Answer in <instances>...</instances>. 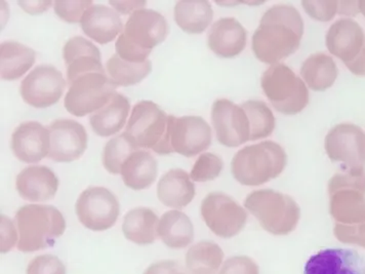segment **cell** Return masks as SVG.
Segmentation results:
<instances>
[{
  "mask_svg": "<svg viewBox=\"0 0 365 274\" xmlns=\"http://www.w3.org/2000/svg\"><path fill=\"white\" fill-rule=\"evenodd\" d=\"M303 34L304 22L298 9L277 4L264 14L252 36V51L261 62L278 64L299 50Z\"/></svg>",
  "mask_w": 365,
  "mask_h": 274,
  "instance_id": "6da1fadb",
  "label": "cell"
},
{
  "mask_svg": "<svg viewBox=\"0 0 365 274\" xmlns=\"http://www.w3.org/2000/svg\"><path fill=\"white\" fill-rule=\"evenodd\" d=\"M168 31L163 15L153 9H138L128 18L117 39L116 54L126 62H146L152 49L165 41Z\"/></svg>",
  "mask_w": 365,
  "mask_h": 274,
  "instance_id": "7a4b0ae2",
  "label": "cell"
},
{
  "mask_svg": "<svg viewBox=\"0 0 365 274\" xmlns=\"http://www.w3.org/2000/svg\"><path fill=\"white\" fill-rule=\"evenodd\" d=\"M287 156L278 143L264 141L240 150L231 163L234 179L245 186H259L279 177Z\"/></svg>",
  "mask_w": 365,
  "mask_h": 274,
  "instance_id": "3957f363",
  "label": "cell"
},
{
  "mask_svg": "<svg viewBox=\"0 0 365 274\" xmlns=\"http://www.w3.org/2000/svg\"><path fill=\"white\" fill-rule=\"evenodd\" d=\"M16 223L19 233L17 247L23 253L53 247L66 229L62 213L53 206H24L16 214Z\"/></svg>",
  "mask_w": 365,
  "mask_h": 274,
  "instance_id": "277c9868",
  "label": "cell"
},
{
  "mask_svg": "<svg viewBox=\"0 0 365 274\" xmlns=\"http://www.w3.org/2000/svg\"><path fill=\"white\" fill-rule=\"evenodd\" d=\"M245 207L261 226L274 235H287L298 226L301 210L291 196L273 189L252 191Z\"/></svg>",
  "mask_w": 365,
  "mask_h": 274,
  "instance_id": "5b68a950",
  "label": "cell"
},
{
  "mask_svg": "<svg viewBox=\"0 0 365 274\" xmlns=\"http://www.w3.org/2000/svg\"><path fill=\"white\" fill-rule=\"evenodd\" d=\"M168 123L170 118L158 105L151 101H141L133 106L125 133L139 148L166 156L173 153Z\"/></svg>",
  "mask_w": 365,
  "mask_h": 274,
  "instance_id": "8992f818",
  "label": "cell"
},
{
  "mask_svg": "<svg viewBox=\"0 0 365 274\" xmlns=\"http://www.w3.org/2000/svg\"><path fill=\"white\" fill-rule=\"evenodd\" d=\"M261 84L266 97L280 113L294 116L307 107V86L287 65H272L264 72Z\"/></svg>",
  "mask_w": 365,
  "mask_h": 274,
  "instance_id": "52a82bcc",
  "label": "cell"
},
{
  "mask_svg": "<svg viewBox=\"0 0 365 274\" xmlns=\"http://www.w3.org/2000/svg\"><path fill=\"white\" fill-rule=\"evenodd\" d=\"M329 210L338 224L365 221V173L341 172L329 180Z\"/></svg>",
  "mask_w": 365,
  "mask_h": 274,
  "instance_id": "ba28073f",
  "label": "cell"
},
{
  "mask_svg": "<svg viewBox=\"0 0 365 274\" xmlns=\"http://www.w3.org/2000/svg\"><path fill=\"white\" fill-rule=\"evenodd\" d=\"M117 86L106 73L93 72L70 83L65 97V108L72 116H86L105 106L116 93Z\"/></svg>",
  "mask_w": 365,
  "mask_h": 274,
  "instance_id": "9c48e42d",
  "label": "cell"
},
{
  "mask_svg": "<svg viewBox=\"0 0 365 274\" xmlns=\"http://www.w3.org/2000/svg\"><path fill=\"white\" fill-rule=\"evenodd\" d=\"M324 146L331 161L341 163V172L365 173V133L359 126H334L325 137Z\"/></svg>",
  "mask_w": 365,
  "mask_h": 274,
  "instance_id": "30bf717a",
  "label": "cell"
},
{
  "mask_svg": "<svg viewBox=\"0 0 365 274\" xmlns=\"http://www.w3.org/2000/svg\"><path fill=\"white\" fill-rule=\"evenodd\" d=\"M200 212L208 228L222 238L237 235L247 221V210L231 196L222 192H212L205 196Z\"/></svg>",
  "mask_w": 365,
  "mask_h": 274,
  "instance_id": "8fae6325",
  "label": "cell"
},
{
  "mask_svg": "<svg viewBox=\"0 0 365 274\" xmlns=\"http://www.w3.org/2000/svg\"><path fill=\"white\" fill-rule=\"evenodd\" d=\"M75 210L84 227L93 231H104L115 225L120 214V206L108 189L90 187L79 196Z\"/></svg>",
  "mask_w": 365,
  "mask_h": 274,
  "instance_id": "7c38bea8",
  "label": "cell"
},
{
  "mask_svg": "<svg viewBox=\"0 0 365 274\" xmlns=\"http://www.w3.org/2000/svg\"><path fill=\"white\" fill-rule=\"evenodd\" d=\"M66 88L62 72L50 65L32 70L21 83L23 100L34 108H48L57 104Z\"/></svg>",
  "mask_w": 365,
  "mask_h": 274,
  "instance_id": "4fadbf2b",
  "label": "cell"
},
{
  "mask_svg": "<svg viewBox=\"0 0 365 274\" xmlns=\"http://www.w3.org/2000/svg\"><path fill=\"white\" fill-rule=\"evenodd\" d=\"M168 135L173 152L193 158L212 145V130L200 116H168Z\"/></svg>",
  "mask_w": 365,
  "mask_h": 274,
  "instance_id": "5bb4252c",
  "label": "cell"
},
{
  "mask_svg": "<svg viewBox=\"0 0 365 274\" xmlns=\"http://www.w3.org/2000/svg\"><path fill=\"white\" fill-rule=\"evenodd\" d=\"M212 123L217 141L224 146L234 148L250 141L249 117L242 107L231 101L221 99L214 103Z\"/></svg>",
  "mask_w": 365,
  "mask_h": 274,
  "instance_id": "9a60e30c",
  "label": "cell"
},
{
  "mask_svg": "<svg viewBox=\"0 0 365 274\" xmlns=\"http://www.w3.org/2000/svg\"><path fill=\"white\" fill-rule=\"evenodd\" d=\"M48 158L57 163H71L81 158L88 147L84 126L72 119H57L50 126Z\"/></svg>",
  "mask_w": 365,
  "mask_h": 274,
  "instance_id": "2e32d148",
  "label": "cell"
},
{
  "mask_svg": "<svg viewBox=\"0 0 365 274\" xmlns=\"http://www.w3.org/2000/svg\"><path fill=\"white\" fill-rule=\"evenodd\" d=\"M325 42L329 53L340 59L347 68L365 53L364 30L351 19H341L334 22L327 31Z\"/></svg>",
  "mask_w": 365,
  "mask_h": 274,
  "instance_id": "e0dca14e",
  "label": "cell"
},
{
  "mask_svg": "<svg viewBox=\"0 0 365 274\" xmlns=\"http://www.w3.org/2000/svg\"><path fill=\"white\" fill-rule=\"evenodd\" d=\"M50 147V130L37 121H27L19 126L11 137L14 154L23 163H39L48 156Z\"/></svg>",
  "mask_w": 365,
  "mask_h": 274,
  "instance_id": "ac0fdd59",
  "label": "cell"
},
{
  "mask_svg": "<svg viewBox=\"0 0 365 274\" xmlns=\"http://www.w3.org/2000/svg\"><path fill=\"white\" fill-rule=\"evenodd\" d=\"M63 57L67 67L68 83L93 72L106 73L101 60L99 49L81 36L72 37L63 49Z\"/></svg>",
  "mask_w": 365,
  "mask_h": 274,
  "instance_id": "d6986e66",
  "label": "cell"
},
{
  "mask_svg": "<svg viewBox=\"0 0 365 274\" xmlns=\"http://www.w3.org/2000/svg\"><path fill=\"white\" fill-rule=\"evenodd\" d=\"M16 187L23 200L32 203L48 201L57 193L58 179L48 166H28L18 175Z\"/></svg>",
  "mask_w": 365,
  "mask_h": 274,
  "instance_id": "ffe728a7",
  "label": "cell"
},
{
  "mask_svg": "<svg viewBox=\"0 0 365 274\" xmlns=\"http://www.w3.org/2000/svg\"><path fill=\"white\" fill-rule=\"evenodd\" d=\"M247 30L234 18L220 19L208 32V46L221 58L240 55L247 46Z\"/></svg>",
  "mask_w": 365,
  "mask_h": 274,
  "instance_id": "44dd1931",
  "label": "cell"
},
{
  "mask_svg": "<svg viewBox=\"0 0 365 274\" xmlns=\"http://www.w3.org/2000/svg\"><path fill=\"white\" fill-rule=\"evenodd\" d=\"M304 274H364L357 252L347 249H325L309 258Z\"/></svg>",
  "mask_w": 365,
  "mask_h": 274,
  "instance_id": "7402d4cb",
  "label": "cell"
},
{
  "mask_svg": "<svg viewBox=\"0 0 365 274\" xmlns=\"http://www.w3.org/2000/svg\"><path fill=\"white\" fill-rule=\"evenodd\" d=\"M81 24L84 34L100 44L113 41L125 29L118 13L102 4L91 6L84 13Z\"/></svg>",
  "mask_w": 365,
  "mask_h": 274,
  "instance_id": "603a6c76",
  "label": "cell"
},
{
  "mask_svg": "<svg viewBox=\"0 0 365 274\" xmlns=\"http://www.w3.org/2000/svg\"><path fill=\"white\" fill-rule=\"evenodd\" d=\"M158 196L165 207L182 208L195 198V185L188 173L173 168L159 180Z\"/></svg>",
  "mask_w": 365,
  "mask_h": 274,
  "instance_id": "cb8c5ba5",
  "label": "cell"
},
{
  "mask_svg": "<svg viewBox=\"0 0 365 274\" xmlns=\"http://www.w3.org/2000/svg\"><path fill=\"white\" fill-rule=\"evenodd\" d=\"M130 108L128 98L118 93H114L103 108L91 114V128L100 137L115 135L125 126Z\"/></svg>",
  "mask_w": 365,
  "mask_h": 274,
  "instance_id": "d4e9b609",
  "label": "cell"
},
{
  "mask_svg": "<svg viewBox=\"0 0 365 274\" xmlns=\"http://www.w3.org/2000/svg\"><path fill=\"white\" fill-rule=\"evenodd\" d=\"M120 174L128 188L135 191H145L158 178V161L149 152L137 150L126 159Z\"/></svg>",
  "mask_w": 365,
  "mask_h": 274,
  "instance_id": "484cf974",
  "label": "cell"
},
{
  "mask_svg": "<svg viewBox=\"0 0 365 274\" xmlns=\"http://www.w3.org/2000/svg\"><path fill=\"white\" fill-rule=\"evenodd\" d=\"M158 233L170 249H185L194 240V227L190 218L178 210H168L163 215Z\"/></svg>",
  "mask_w": 365,
  "mask_h": 274,
  "instance_id": "4316f807",
  "label": "cell"
},
{
  "mask_svg": "<svg viewBox=\"0 0 365 274\" xmlns=\"http://www.w3.org/2000/svg\"><path fill=\"white\" fill-rule=\"evenodd\" d=\"M36 53L17 41H4L0 46V75L4 81H16L35 63Z\"/></svg>",
  "mask_w": 365,
  "mask_h": 274,
  "instance_id": "83f0119b",
  "label": "cell"
},
{
  "mask_svg": "<svg viewBox=\"0 0 365 274\" xmlns=\"http://www.w3.org/2000/svg\"><path fill=\"white\" fill-rule=\"evenodd\" d=\"M158 217L147 208H137L126 213L123 231L126 240L137 245H151L158 238Z\"/></svg>",
  "mask_w": 365,
  "mask_h": 274,
  "instance_id": "f1b7e54d",
  "label": "cell"
},
{
  "mask_svg": "<svg viewBox=\"0 0 365 274\" xmlns=\"http://www.w3.org/2000/svg\"><path fill=\"white\" fill-rule=\"evenodd\" d=\"M214 11L205 0H182L175 6L177 25L189 34H200L212 23Z\"/></svg>",
  "mask_w": 365,
  "mask_h": 274,
  "instance_id": "f546056e",
  "label": "cell"
},
{
  "mask_svg": "<svg viewBox=\"0 0 365 274\" xmlns=\"http://www.w3.org/2000/svg\"><path fill=\"white\" fill-rule=\"evenodd\" d=\"M338 74V67L334 59L324 53L313 54L305 60L301 68L302 77L308 88L315 91H324L331 88Z\"/></svg>",
  "mask_w": 365,
  "mask_h": 274,
  "instance_id": "4dcf8cb0",
  "label": "cell"
},
{
  "mask_svg": "<svg viewBox=\"0 0 365 274\" xmlns=\"http://www.w3.org/2000/svg\"><path fill=\"white\" fill-rule=\"evenodd\" d=\"M107 71L117 86H130L141 83L151 72L152 63H130L123 60L117 54L107 62Z\"/></svg>",
  "mask_w": 365,
  "mask_h": 274,
  "instance_id": "1f68e13d",
  "label": "cell"
},
{
  "mask_svg": "<svg viewBox=\"0 0 365 274\" xmlns=\"http://www.w3.org/2000/svg\"><path fill=\"white\" fill-rule=\"evenodd\" d=\"M247 117L250 126V141L264 139L272 135L275 128V117L272 110L262 101H247L241 105Z\"/></svg>",
  "mask_w": 365,
  "mask_h": 274,
  "instance_id": "d6a6232c",
  "label": "cell"
},
{
  "mask_svg": "<svg viewBox=\"0 0 365 274\" xmlns=\"http://www.w3.org/2000/svg\"><path fill=\"white\" fill-rule=\"evenodd\" d=\"M139 150V147L130 139L128 133H123L110 140L103 152V165L110 174L118 175L126 159L133 152Z\"/></svg>",
  "mask_w": 365,
  "mask_h": 274,
  "instance_id": "836d02e7",
  "label": "cell"
},
{
  "mask_svg": "<svg viewBox=\"0 0 365 274\" xmlns=\"http://www.w3.org/2000/svg\"><path fill=\"white\" fill-rule=\"evenodd\" d=\"M224 252L212 241H200L190 248L186 255L187 270L208 268L217 271L222 266Z\"/></svg>",
  "mask_w": 365,
  "mask_h": 274,
  "instance_id": "e575fe53",
  "label": "cell"
},
{
  "mask_svg": "<svg viewBox=\"0 0 365 274\" xmlns=\"http://www.w3.org/2000/svg\"><path fill=\"white\" fill-rule=\"evenodd\" d=\"M223 159L214 153H203L194 163L190 173L191 179L195 182H207L217 179L223 171Z\"/></svg>",
  "mask_w": 365,
  "mask_h": 274,
  "instance_id": "d590c367",
  "label": "cell"
},
{
  "mask_svg": "<svg viewBox=\"0 0 365 274\" xmlns=\"http://www.w3.org/2000/svg\"><path fill=\"white\" fill-rule=\"evenodd\" d=\"M93 1L81 0V1H69V0H57L55 1V11L58 17L68 23H78L83 19L84 13L91 8Z\"/></svg>",
  "mask_w": 365,
  "mask_h": 274,
  "instance_id": "8d00e7d4",
  "label": "cell"
},
{
  "mask_svg": "<svg viewBox=\"0 0 365 274\" xmlns=\"http://www.w3.org/2000/svg\"><path fill=\"white\" fill-rule=\"evenodd\" d=\"M27 274H66V268L58 257L41 255L30 262Z\"/></svg>",
  "mask_w": 365,
  "mask_h": 274,
  "instance_id": "74e56055",
  "label": "cell"
},
{
  "mask_svg": "<svg viewBox=\"0 0 365 274\" xmlns=\"http://www.w3.org/2000/svg\"><path fill=\"white\" fill-rule=\"evenodd\" d=\"M334 233L341 243L365 248V221L355 225L336 223Z\"/></svg>",
  "mask_w": 365,
  "mask_h": 274,
  "instance_id": "f35d334b",
  "label": "cell"
},
{
  "mask_svg": "<svg viewBox=\"0 0 365 274\" xmlns=\"http://www.w3.org/2000/svg\"><path fill=\"white\" fill-rule=\"evenodd\" d=\"M302 6L311 18L320 22H329L339 11L338 1H303Z\"/></svg>",
  "mask_w": 365,
  "mask_h": 274,
  "instance_id": "ab89813d",
  "label": "cell"
},
{
  "mask_svg": "<svg viewBox=\"0 0 365 274\" xmlns=\"http://www.w3.org/2000/svg\"><path fill=\"white\" fill-rule=\"evenodd\" d=\"M219 274H259V266L247 256L229 258L224 262Z\"/></svg>",
  "mask_w": 365,
  "mask_h": 274,
  "instance_id": "60d3db41",
  "label": "cell"
},
{
  "mask_svg": "<svg viewBox=\"0 0 365 274\" xmlns=\"http://www.w3.org/2000/svg\"><path fill=\"white\" fill-rule=\"evenodd\" d=\"M18 240L15 225L9 217L1 216V253H8L15 247Z\"/></svg>",
  "mask_w": 365,
  "mask_h": 274,
  "instance_id": "b9f144b4",
  "label": "cell"
},
{
  "mask_svg": "<svg viewBox=\"0 0 365 274\" xmlns=\"http://www.w3.org/2000/svg\"><path fill=\"white\" fill-rule=\"evenodd\" d=\"M144 274H187L179 262L172 260L158 262L146 269Z\"/></svg>",
  "mask_w": 365,
  "mask_h": 274,
  "instance_id": "7bdbcfd3",
  "label": "cell"
},
{
  "mask_svg": "<svg viewBox=\"0 0 365 274\" xmlns=\"http://www.w3.org/2000/svg\"><path fill=\"white\" fill-rule=\"evenodd\" d=\"M110 4L114 6L119 13L126 15V14L133 13L138 9H142L146 6V1H110Z\"/></svg>",
  "mask_w": 365,
  "mask_h": 274,
  "instance_id": "ee69618b",
  "label": "cell"
},
{
  "mask_svg": "<svg viewBox=\"0 0 365 274\" xmlns=\"http://www.w3.org/2000/svg\"><path fill=\"white\" fill-rule=\"evenodd\" d=\"M19 6L24 9L28 14H41L48 11L51 6V1H19Z\"/></svg>",
  "mask_w": 365,
  "mask_h": 274,
  "instance_id": "f6af8a7d",
  "label": "cell"
},
{
  "mask_svg": "<svg viewBox=\"0 0 365 274\" xmlns=\"http://www.w3.org/2000/svg\"><path fill=\"white\" fill-rule=\"evenodd\" d=\"M339 14L341 15L355 16L359 9V2L341 1L339 2Z\"/></svg>",
  "mask_w": 365,
  "mask_h": 274,
  "instance_id": "bcb514c9",
  "label": "cell"
},
{
  "mask_svg": "<svg viewBox=\"0 0 365 274\" xmlns=\"http://www.w3.org/2000/svg\"><path fill=\"white\" fill-rule=\"evenodd\" d=\"M187 274H217V271L208 268H195L187 270Z\"/></svg>",
  "mask_w": 365,
  "mask_h": 274,
  "instance_id": "7dc6e473",
  "label": "cell"
},
{
  "mask_svg": "<svg viewBox=\"0 0 365 274\" xmlns=\"http://www.w3.org/2000/svg\"><path fill=\"white\" fill-rule=\"evenodd\" d=\"M359 11H361L362 15L365 17V1L362 0V1H359Z\"/></svg>",
  "mask_w": 365,
  "mask_h": 274,
  "instance_id": "c3c4849f",
  "label": "cell"
},
{
  "mask_svg": "<svg viewBox=\"0 0 365 274\" xmlns=\"http://www.w3.org/2000/svg\"><path fill=\"white\" fill-rule=\"evenodd\" d=\"M364 274H365V268H364Z\"/></svg>",
  "mask_w": 365,
  "mask_h": 274,
  "instance_id": "681fc988",
  "label": "cell"
}]
</instances>
